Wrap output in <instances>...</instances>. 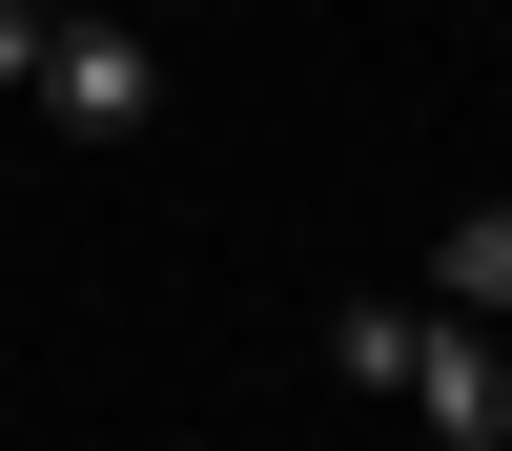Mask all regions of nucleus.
<instances>
[{
    "instance_id": "2",
    "label": "nucleus",
    "mask_w": 512,
    "mask_h": 451,
    "mask_svg": "<svg viewBox=\"0 0 512 451\" xmlns=\"http://www.w3.org/2000/svg\"><path fill=\"white\" fill-rule=\"evenodd\" d=\"M21 103L62 123V144H144V123H164V41H144V21H103V0H41Z\"/></svg>"
},
{
    "instance_id": "3",
    "label": "nucleus",
    "mask_w": 512,
    "mask_h": 451,
    "mask_svg": "<svg viewBox=\"0 0 512 451\" xmlns=\"http://www.w3.org/2000/svg\"><path fill=\"white\" fill-rule=\"evenodd\" d=\"M431 308H492L512 328V205H451L431 226Z\"/></svg>"
},
{
    "instance_id": "4",
    "label": "nucleus",
    "mask_w": 512,
    "mask_h": 451,
    "mask_svg": "<svg viewBox=\"0 0 512 451\" xmlns=\"http://www.w3.org/2000/svg\"><path fill=\"white\" fill-rule=\"evenodd\" d=\"M103 21H144V0H103Z\"/></svg>"
},
{
    "instance_id": "1",
    "label": "nucleus",
    "mask_w": 512,
    "mask_h": 451,
    "mask_svg": "<svg viewBox=\"0 0 512 451\" xmlns=\"http://www.w3.org/2000/svg\"><path fill=\"white\" fill-rule=\"evenodd\" d=\"M328 369H349V390H390L410 431H451V451H512V349H492V308L349 287V308H328Z\"/></svg>"
}]
</instances>
